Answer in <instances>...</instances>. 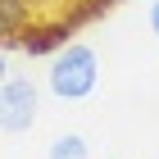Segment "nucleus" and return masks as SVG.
Instances as JSON below:
<instances>
[{"label":"nucleus","mask_w":159,"mask_h":159,"mask_svg":"<svg viewBox=\"0 0 159 159\" xmlns=\"http://www.w3.org/2000/svg\"><path fill=\"white\" fill-rule=\"evenodd\" d=\"M96 82H100V59H96L91 46H64L59 55H55V64H50V73H46V86L59 100L91 96Z\"/></svg>","instance_id":"nucleus-1"},{"label":"nucleus","mask_w":159,"mask_h":159,"mask_svg":"<svg viewBox=\"0 0 159 159\" xmlns=\"http://www.w3.org/2000/svg\"><path fill=\"white\" fill-rule=\"evenodd\" d=\"M37 109H41V91L32 77H5L0 86V123H5V132H27L32 123H37Z\"/></svg>","instance_id":"nucleus-2"},{"label":"nucleus","mask_w":159,"mask_h":159,"mask_svg":"<svg viewBox=\"0 0 159 159\" xmlns=\"http://www.w3.org/2000/svg\"><path fill=\"white\" fill-rule=\"evenodd\" d=\"M68 32H73V23H64V18H32V23L18 32L14 46L23 50L27 59H41V55H59V50L68 46Z\"/></svg>","instance_id":"nucleus-3"},{"label":"nucleus","mask_w":159,"mask_h":159,"mask_svg":"<svg viewBox=\"0 0 159 159\" xmlns=\"http://www.w3.org/2000/svg\"><path fill=\"white\" fill-rule=\"evenodd\" d=\"M32 23V5H27V0H0V37L9 41H18V32H23V27Z\"/></svg>","instance_id":"nucleus-4"},{"label":"nucleus","mask_w":159,"mask_h":159,"mask_svg":"<svg viewBox=\"0 0 159 159\" xmlns=\"http://www.w3.org/2000/svg\"><path fill=\"white\" fill-rule=\"evenodd\" d=\"M86 155H91V146H86V136H77V132L55 136L50 150H46V159H86Z\"/></svg>","instance_id":"nucleus-5"},{"label":"nucleus","mask_w":159,"mask_h":159,"mask_svg":"<svg viewBox=\"0 0 159 159\" xmlns=\"http://www.w3.org/2000/svg\"><path fill=\"white\" fill-rule=\"evenodd\" d=\"M150 32L159 37V0H150Z\"/></svg>","instance_id":"nucleus-6"},{"label":"nucleus","mask_w":159,"mask_h":159,"mask_svg":"<svg viewBox=\"0 0 159 159\" xmlns=\"http://www.w3.org/2000/svg\"><path fill=\"white\" fill-rule=\"evenodd\" d=\"M109 5H118V0H86V9L96 14V9H109Z\"/></svg>","instance_id":"nucleus-7"}]
</instances>
